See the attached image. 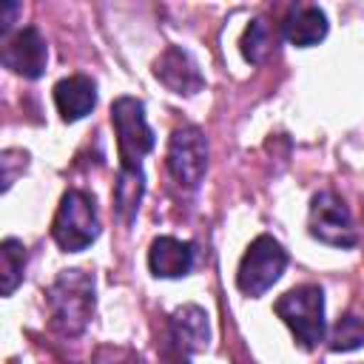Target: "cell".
<instances>
[{
  "mask_svg": "<svg viewBox=\"0 0 364 364\" xmlns=\"http://www.w3.org/2000/svg\"><path fill=\"white\" fill-rule=\"evenodd\" d=\"M154 77H156L168 91L185 94V97L202 91V85H205V77H202L196 60H193L182 46H168V48L156 57V63H154Z\"/></svg>",
  "mask_w": 364,
  "mask_h": 364,
  "instance_id": "cell-10",
  "label": "cell"
},
{
  "mask_svg": "<svg viewBox=\"0 0 364 364\" xmlns=\"http://www.w3.org/2000/svg\"><path fill=\"white\" fill-rule=\"evenodd\" d=\"M273 310L290 327V333L296 336V341L304 350H313L324 338V333H327L324 290L318 284H299V287L287 290L284 296L276 299Z\"/></svg>",
  "mask_w": 364,
  "mask_h": 364,
  "instance_id": "cell-2",
  "label": "cell"
},
{
  "mask_svg": "<svg viewBox=\"0 0 364 364\" xmlns=\"http://www.w3.org/2000/svg\"><path fill=\"white\" fill-rule=\"evenodd\" d=\"M310 233L313 239L330 245V247H353L358 242L353 216L344 205V199L333 191H318L310 202Z\"/></svg>",
  "mask_w": 364,
  "mask_h": 364,
  "instance_id": "cell-7",
  "label": "cell"
},
{
  "mask_svg": "<svg viewBox=\"0 0 364 364\" xmlns=\"http://www.w3.org/2000/svg\"><path fill=\"white\" fill-rule=\"evenodd\" d=\"M51 324L63 336H80L94 313V276L85 270H63L48 287Z\"/></svg>",
  "mask_w": 364,
  "mask_h": 364,
  "instance_id": "cell-1",
  "label": "cell"
},
{
  "mask_svg": "<svg viewBox=\"0 0 364 364\" xmlns=\"http://www.w3.org/2000/svg\"><path fill=\"white\" fill-rule=\"evenodd\" d=\"M287 267V250L273 239V236H259L250 242L239 262L236 284L245 296H262L270 290Z\"/></svg>",
  "mask_w": 364,
  "mask_h": 364,
  "instance_id": "cell-5",
  "label": "cell"
},
{
  "mask_svg": "<svg viewBox=\"0 0 364 364\" xmlns=\"http://www.w3.org/2000/svg\"><path fill=\"white\" fill-rule=\"evenodd\" d=\"M51 236L65 253L85 250L100 236V216L94 196L80 188L65 191L51 222Z\"/></svg>",
  "mask_w": 364,
  "mask_h": 364,
  "instance_id": "cell-3",
  "label": "cell"
},
{
  "mask_svg": "<svg viewBox=\"0 0 364 364\" xmlns=\"http://www.w3.org/2000/svg\"><path fill=\"white\" fill-rule=\"evenodd\" d=\"M26 267V247L20 239H3L0 245V279H3V296H11L17 284L23 282Z\"/></svg>",
  "mask_w": 364,
  "mask_h": 364,
  "instance_id": "cell-15",
  "label": "cell"
},
{
  "mask_svg": "<svg viewBox=\"0 0 364 364\" xmlns=\"http://www.w3.org/2000/svg\"><path fill=\"white\" fill-rule=\"evenodd\" d=\"M273 46H276V37H273V31H270V23L262 20V17L253 20V23L245 28V34H242V54H245V60L253 63V65L264 63V60L270 57Z\"/></svg>",
  "mask_w": 364,
  "mask_h": 364,
  "instance_id": "cell-16",
  "label": "cell"
},
{
  "mask_svg": "<svg viewBox=\"0 0 364 364\" xmlns=\"http://www.w3.org/2000/svg\"><path fill=\"white\" fill-rule=\"evenodd\" d=\"M111 122L117 131L119 168H142V156L154 148V131L145 122V105L136 97H119L111 105Z\"/></svg>",
  "mask_w": 364,
  "mask_h": 364,
  "instance_id": "cell-4",
  "label": "cell"
},
{
  "mask_svg": "<svg viewBox=\"0 0 364 364\" xmlns=\"http://www.w3.org/2000/svg\"><path fill=\"white\" fill-rule=\"evenodd\" d=\"M54 102H57V111L65 122H77L85 114H91V108L97 105V85L85 74L63 77L54 85Z\"/></svg>",
  "mask_w": 364,
  "mask_h": 364,
  "instance_id": "cell-12",
  "label": "cell"
},
{
  "mask_svg": "<svg viewBox=\"0 0 364 364\" xmlns=\"http://www.w3.org/2000/svg\"><path fill=\"white\" fill-rule=\"evenodd\" d=\"M142 191H145L142 168H119V176H117V185H114V208L122 216V222H128V225L134 222Z\"/></svg>",
  "mask_w": 364,
  "mask_h": 364,
  "instance_id": "cell-14",
  "label": "cell"
},
{
  "mask_svg": "<svg viewBox=\"0 0 364 364\" xmlns=\"http://www.w3.org/2000/svg\"><path fill=\"white\" fill-rule=\"evenodd\" d=\"M148 267L159 279H179L193 267V245L176 236H159L151 242Z\"/></svg>",
  "mask_w": 364,
  "mask_h": 364,
  "instance_id": "cell-11",
  "label": "cell"
},
{
  "mask_svg": "<svg viewBox=\"0 0 364 364\" xmlns=\"http://www.w3.org/2000/svg\"><path fill=\"white\" fill-rule=\"evenodd\" d=\"M208 338H210L208 313L196 304L176 307L168 318V336L162 347L165 364H188V355L205 350Z\"/></svg>",
  "mask_w": 364,
  "mask_h": 364,
  "instance_id": "cell-6",
  "label": "cell"
},
{
  "mask_svg": "<svg viewBox=\"0 0 364 364\" xmlns=\"http://www.w3.org/2000/svg\"><path fill=\"white\" fill-rule=\"evenodd\" d=\"M0 60L6 68H11L14 74L26 77V80H37L46 71L48 63V46L46 37L40 34V28L26 26L20 31H14L11 37L3 40V51Z\"/></svg>",
  "mask_w": 364,
  "mask_h": 364,
  "instance_id": "cell-9",
  "label": "cell"
},
{
  "mask_svg": "<svg viewBox=\"0 0 364 364\" xmlns=\"http://www.w3.org/2000/svg\"><path fill=\"white\" fill-rule=\"evenodd\" d=\"M282 34L287 43L299 46V48H307V46H316L327 37V17L318 6H307V3H299L287 11L284 23H282Z\"/></svg>",
  "mask_w": 364,
  "mask_h": 364,
  "instance_id": "cell-13",
  "label": "cell"
},
{
  "mask_svg": "<svg viewBox=\"0 0 364 364\" xmlns=\"http://www.w3.org/2000/svg\"><path fill=\"white\" fill-rule=\"evenodd\" d=\"M168 171L185 188H199L208 171V139L199 128L185 125L171 134L168 142Z\"/></svg>",
  "mask_w": 364,
  "mask_h": 364,
  "instance_id": "cell-8",
  "label": "cell"
},
{
  "mask_svg": "<svg viewBox=\"0 0 364 364\" xmlns=\"http://www.w3.org/2000/svg\"><path fill=\"white\" fill-rule=\"evenodd\" d=\"M361 344H364V318H358L355 313H344L330 333V350L350 353V350H358Z\"/></svg>",
  "mask_w": 364,
  "mask_h": 364,
  "instance_id": "cell-17",
  "label": "cell"
},
{
  "mask_svg": "<svg viewBox=\"0 0 364 364\" xmlns=\"http://www.w3.org/2000/svg\"><path fill=\"white\" fill-rule=\"evenodd\" d=\"M17 156H20V148H9V151H3V156H0V165H3V191L11 188V182L17 179V171H26V168H17V165H14Z\"/></svg>",
  "mask_w": 364,
  "mask_h": 364,
  "instance_id": "cell-18",
  "label": "cell"
}]
</instances>
